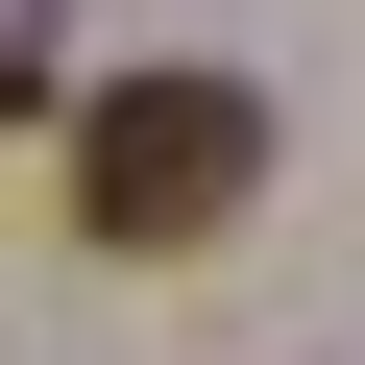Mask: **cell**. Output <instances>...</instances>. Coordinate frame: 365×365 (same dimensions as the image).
Wrapping results in <instances>:
<instances>
[{"instance_id":"obj_2","label":"cell","mask_w":365,"mask_h":365,"mask_svg":"<svg viewBox=\"0 0 365 365\" xmlns=\"http://www.w3.org/2000/svg\"><path fill=\"white\" fill-rule=\"evenodd\" d=\"M0 122H49V49H0Z\"/></svg>"},{"instance_id":"obj_1","label":"cell","mask_w":365,"mask_h":365,"mask_svg":"<svg viewBox=\"0 0 365 365\" xmlns=\"http://www.w3.org/2000/svg\"><path fill=\"white\" fill-rule=\"evenodd\" d=\"M268 195V98L244 73H98L73 98V220L98 244H220Z\"/></svg>"}]
</instances>
